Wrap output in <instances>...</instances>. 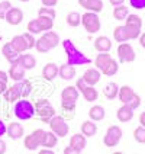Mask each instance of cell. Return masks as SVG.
<instances>
[{
  "instance_id": "obj_27",
  "label": "cell",
  "mask_w": 145,
  "mask_h": 154,
  "mask_svg": "<svg viewBox=\"0 0 145 154\" xmlns=\"http://www.w3.org/2000/svg\"><path fill=\"white\" fill-rule=\"evenodd\" d=\"M118 92H119V87L116 83H107V85L104 86V89H103V94H104V97L106 99H109V100H113V99H116L118 97Z\"/></svg>"
},
{
  "instance_id": "obj_19",
  "label": "cell",
  "mask_w": 145,
  "mask_h": 154,
  "mask_svg": "<svg viewBox=\"0 0 145 154\" xmlns=\"http://www.w3.org/2000/svg\"><path fill=\"white\" fill-rule=\"evenodd\" d=\"M2 54L5 55V58L10 63V64H13V63H16L17 60H19V52L15 51L13 50V47L10 45V42H6L3 47H2Z\"/></svg>"
},
{
  "instance_id": "obj_33",
  "label": "cell",
  "mask_w": 145,
  "mask_h": 154,
  "mask_svg": "<svg viewBox=\"0 0 145 154\" xmlns=\"http://www.w3.org/2000/svg\"><path fill=\"white\" fill-rule=\"evenodd\" d=\"M110 58H112V55L107 54V52H100V54H97L96 58H94V66H96V69L99 70V71H102V69L109 63Z\"/></svg>"
},
{
  "instance_id": "obj_34",
  "label": "cell",
  "mask_w": 145,
  "mask_h": 154,
  "mask_svg": "<svg viewBox=\"0 0 145 154\" xmlns=\"http://www.w3.org/2000/svg\"><path fill=\"white\" fill-rule=\"evenodd\" d=\"M36 22H38V25H39L42 32L51 31L52 26H54V19H51V17H48V16H38L36 17Z\"/></svg>"
},
{
  "instance_id": "obj_28",
  "label": "cell",
  "mask_w": 145,
  "mask_h": 154,
  "mask_svg": "<svg viewBox=\"0 0 145 154\" xmlns=\"http://www.w3.org/2000/svg\"><path fill=\"white\" fill-rule=\"evenodd\" d=\"M118 70H119V64H118V61L115 60V58H110L109 63L103 67L100 73L104 74V76H107V77H112V76H115V74L118 73Z\"/></svg>"
},
{
  "instance_id": "obj_10",
  "label": "cell",
  "mask_w": 145,
  "mask_h": 154,
  "mask_svg": "<svg viewBox=\"0 0 145 154\" xmlns=\"http://www.w3.org/2000/svg\"><path fill=\"white\" fill-rule=\"evenodd\" d=\"M3 96L10 103L17 102L19 99H22V82H16L15 85L8 87V90L3 93Z\"/></svg>"
},
{
  "instance_id": "obj_53",
  "label": "cell",
  "mask_w": 145,
  "mask_h": 154,
  "mask_svg": "<svg viewBox=\"0 0 145 154\" xmlns=\"http://www.w3.org/2000/svg\"><path fill=\"white\" fill-rule=\"evenodd\" d=\"M8 90V83H3V82H0V94H3L5 92Z\"/></svg>"
},
{
  "instance_id": "obj_26",
  "label": "cell",
  "mask_w": 145,
  "mask_h": 154,
  "mask_svg": "<svg viewBox=\"0 0 145 154\" xmlns=\"http://www.w3.org/2000/svg\"><path fill=\"white\" fill-rule=\"evenodd\" d=\"M113 39L119 44L129 41V36H128V32H126L125 25H119L115 28V31H113Z\"/></svg>"
},
{
  "instance_id": "obj_38",
  "label": "cell",
  "mask_w": 145,
  "mask_h": 154,
  "mask_svg": "<svg viewBox=\"0 0 145 154\" xmlns=\"http://www.w3.org/2000/svg\"><path fill=\"white\" fill-rule=\"evenodd\" d=\"M134 138H135V141L137 143H139V144H145V128L144 127H138V128H135V131H134Z\"/></svg>"
},
{
  "instance_id": "obj_17",
  "label": "cell",
  "mask_w": 145,
  "mask_h": 154,
  "mask_svg": "<svg viewBox=\"0 0 145 154\" xmlns=\"http://www.w3.org/2000/svg\"><path fill=\"white\" fill-rule=\"evenodd\" d=\"M6 134H8V137H10L12 140L22 138L23 137V127H22V124H19V122H10L8 125Z\"/></svg>"
},
{
  "instance_id": "obj_56",
  "label": "cell",
  "mask_w": 145,
  "mask_h": 154,
  "mask_svg": "<svg viewBox=\"0 0 145 154\" xmlns=\"http://www.w3.org/2000/svg\"><path fill=\"white\" fill-rule=\"evenodd\" d=\"M139 44H141V47H142V48H145V32L139 35Z\"/></svg>"
},
{
  "instance_id": "obj_30",
  "label": "cell",
  "mask_w": 145,
  "mask_h": 154,
  "mask_svg": "<svg viewBox=\"0 0 145 154\" xmlns=\"http://www.w3.org/2000/svg\"><path fill=\"white\" fill-rule=\"evenodd\" d=\"M42 38L45 39V42L48 44V47H50V50L52 48H55L58 44H60V36L57 32H54V31H48V32H44Z\"/></svg>"
},
{
  "instance_id": "obj_42",
  "label": "cell",
  "mask_w": 145,
  "mask_h": 154,
  "mask_svg": "<svg viewBox=\"0 0 145 154\" xmlns=\"http://www.w3.org/2000/svg\"><path fill=\"white\" fill-rule=\"evenodd\" d=\"M22 36H23V39H25V44H26V48H28V50L35 48V42H36V39H35L34 35L29 34V32H25Z\"/></svg>"
},
{
  "instance_id": "obj_18",
  "label": "cell",
  "mask_w": 145,
  "mask_h": 154,
  "mask_svg": "<svg viewBox=\"0 0 145 154\" xmlns=\"http://www.w3.org/2000/svg\"><path fill=\"white\" fill-rule=\"evenodd\" d=\"M94 50L99 52H109L112 50V41L107 36H97L94 39Z\"/></svg>"
},
{
  "instance_id": "obj_11",
  "label": "cell",
  "mask_w": 145,
  "mask_h": 154,
  "mask_svg": "<svg viewBox=\"0 0 145 154\" xmlns=\"http://www.w3.org/2000/svg\"><path fill=\"white\" fill-rule=\"evenodd\" d=\"M68 146L71 147V150L74 153H81L86 148V146H87V140H86V137L83 134H74L70 138Z\"/></svg>"
},
{
  "instance_id": "obj_29",
  "label": "cell",
  "mask_w": 145,
  "mask_h": 154,
  "mask_svg": "<svg viewBox=\"0 0 145 154\" xmlns=\"http://www.w3.org/2000/svg\"><path fill=\"white\" fill-rule=\"evenodd\" d=\"M57 143H58V137H57L54 132H51V131H50V132H45L42 143H41V147L52 150L54 147L57 146Z\"/></svg>"
},
{
  "instance_id": "obj_15",
  "label": "cell",
  "mask_w": 145,
  "mask_h": 154,
  "mask_svg": "<svg viewBox=\"0 0 145 154\" xmlns=\"http://www.w3.org/2000/svg\"><path fill=\"white\" fill-rule=\"evenodd\" d=\"M61 113L60 116H62L64 119H73L76 116V102H65L61 100Z\"/></svg>"
},
{
  "instance_id": "obj_23",
  "label": "cell",
  "mask_w": 145,
  "mask_h": 154,
  "mask_svg": "<svg viewBox=\"0 0 145 154\" xmlns=\"http://www.w3.org/2000/svg\"><path fill=\"white\" fill-rule=\"evenodd\" d=\"M104 115H106V111H104V108L100 106V105H94L90 108V111H89V118L90 121H93V122H97V121H102L104 118Z\"/></svg>"
},
{
  "instance_id": "obj_20",
  "label": "cell",
  "mask_w": 145,
  "mask_h": 154,
  "mask_svg": "<svg viewBox=\"0 0 145 154\" xmlns=\"http://www.w3.org/2000/svg\"><path fill=\"white\" fill-rule=\"evenodd\" d=\"M116 118L119 122H129L134 118V109H131L128 105H122L116 111Z\"/></svg>"
},
{
  "instance_id": "obj_35",
  "label": "cell",
  "mask_w": 145,
  "mask_h": 154,
  "mask_svg": "<svg viewBox=\"0 0 145 154\" xmlns=\"http://www.w3.org/2000/svg\"><path fill=\"white\" fill-rule=\"evenodd\" d=\"M129 15V9L126 6H123V5H120V6H115L113 9V17L116 19V20H125Z\"/></svg>"
},
{
  "instance_id": "obj_46",
  "label": "cell",
  "mask_w": 145,
  "mask_h": 154,
  "mask_svg": "<svg viewBox=\"0 0 145 154\" xmlns=\"http://www.w3.org/2000/svg\"><path fill=\"white\" fill-rule=\"evenodd\" d=\"M129 5L134 9H145V0H129Z\"/></svg>"
},
{
  "instance_id": "obj_39",
  "label": "cell",
  "mask_w": 145,
  "mask_h": 154,
  "mask_svg": "<svg viewBox=\"0 0 145 154\" xmlns=\"http://www.w3.org/2000/svg\"><path fill=\"white\" fill-rule=\"evenodd\" d=\"M35 48H36V51L41 52V54H45V52L50 51V47H48V44L45 42V39H44L42 36H41L39 39H36V42H35Z\"/></svg>"
},
{
  "instance_id": "obj_51",
  "label": "cell",
  "mask_w": 145,
  "mask_h": 154,
  "mask_svg": "<svg viewBox=\"0 0 145 154\" xmlns=\"http://www.w3.org/2000/svg\"><path fill=\"white\" fill-rule=\"evenodd\" d=\"M8 80H9V74L0 70V82H3V83H8Z\"/></svg>"
},
{
  "instance_id": "obj_7",
  "label": "cell",
  "mask_w": 145,
  "mask_h": 154,
  "mask_svg": "<svg viewBox=\"0 0 145 154\" xmlns=\"http://www.w3.org/2000/svg\"><path fill=\"white\" fill-rule=\"evenodd\" d=\"M45 132H47V131L38 128V129H35V131H32L29 135H26L25 141H23L26 150L34 151V150H36V148H39V147H41V143H42V140H44Z\"/></svg>"
},
{
  "instance_id": "obj_14",
  "label": "cell",
  "mask_w": 145,
  "mask_h": 154,
  "mask_svg": "<svg viewBox=\"0 0 145 154\" xmlns=\"http://www.w3.org/2000/svg\"><path fill=\"white\" fill-rule=\"evenodd\" d=\"M100 76L102 73L97 69H87L83 74V80L87 83V86H96L100 82Z\"/></svg>"
},
{
  "instance_id": "obj_5",
  "label": "cell",
  "mask_w": 145,
  "mask_h": 154,
  "mask_svg": "<svg viewBox=\"0 0 145 154\" xmlns=\"http://www.w3.org/2000/svg\"><path fill=\"white\" fill-rule=\"evenodd\" d=\"M81 23H83V28L89 34H96L100 31V19L97 16V13H93V12H86L81 16Z\"/></svg>"
},
{
  "instance_id": "obj_21",
  "label": "cell",
  "mask_w": 145,
  "mask_h": 154,
  "mask_svg": "<svg viewBox=\"0 0 145 154\" xmlns=\"http://www.w3.org/2000/svg\"><path fill=\"white\" fill-rule=\"evenodd\" d=\"M57 76H58V66H57V64H54V63H48V64H45V66H44L42 77L45 79V80L51 82V80H54Z\"/></svg>"
},
{
  "instance_id": "obj_58",
  "label": "cell",
  "mask_w": 145,
  "mask_h": 154,
  "mask_svg": "<svg viewBox=\"0 0 145 154\" xmlns=\"http://www.w3.org/2000/svg\"><path fill=\"white\" fill-rule=\"evenodd\" d=\"M112 154H123L122 151H115V153H112Z\"/></svg>"
},
{
  "instance_id": "obj_1",
  "label": "cell",
  "mask_w": 145,
  "mask_h": 154,
  "mask_svg": "<svg viewBox=\"0 0 145 154\" xmlns=\"http://www.w3.org/2000/svg\"><path fill=\"white\" fill-rule=\"evenodd\" d=\"M62 48L67 52V64H70V66H84V64L92 63V60L89 57H86L83 52L78 51L70 39L62 41Z\"/></svg>"
},
{
  "instance_id": "obj_48",
  "label": "cell",
  "mask_w": 145,
  "mask_h": 154,
  "mask_svg": "<svg viewBox=\"0 0 145 154\" xmlns=\"http://www.w3.org/2000/svg\"><path fill=\"white\" fill-rule=\"evenodd\" d=\"M42 2V6L45 8H54L58 5V0H41Z\"/></svg>"
},
{
  "instance_id": "obj_3",
  "label": "cell",
  "mask_w": 145,
  "mask_h": 154,
  "mask_svg": "<svg viewBox=\"0 0 145 154\" xmlns=\"http://www.w3.org/2000/svg\"><path fill=\"white\" fill-rule=\"evenodd\" d=\"M13 112H15V116L20 121H29L35 116L34 105L29 102V100H26V99H22V100L19 99V100L15 103Z\"/></svg>"
},
{
  "instance_id": "obj_40",
  "label": "cell",
  "mask_w": 145,
  "mask_h": 154,
  "mask_svg": "<svg viewBox=\"0 0 145 154\" xmlns=\"http://www.w3.org/2000/svg\"><path fill=\"white\" fill-rule=\"evenodd\" d=\"M26 29H28V32H29V34H32V35L42 34L41 28H39V25H38V22H36V19H34V20H31V22L28 23V26H26Z\"/></svg>"
},
{
  "instance_id": "obj_45",
  "label": "cell",
  "mask_w": 145,
  "mask_h": 154,
  "mask_svg": "<svg viewBox=\"0 0 145 154\" xmlns=\"http://www.w3.org/2000/svg\"><path fill=\"white\" fill-rule=\"evenodd\" d=\"M38 16H48L51 17V19H55V10L52 8H41L39 9V12H38Z\"/></svg>"
},
{
  "instance_id": "obj_6",
  "label": "cell",
  "mask_w": 145,
  "mask_h": 154,
  "mask_svg": "<svg viewBox=\"0 0 145 154\" xmlns=\"http://www.w3.org/2000/svg\"><path fill=\"white\" fill-rule=\"evenodd\" d=\"M50 128H51V132H54L57 137L60 138H64L65 135H68V124H67V121L64 119L62 116L60 115H55L54 118H52L50 122Z\"/></svg>"
},
{
  "instance_id": "obj_36",
  "label": "cell",
  "mask_w": 145,
  "mask_h": 154,
  "mask_svg": "<svg viewBox=\"0 0 145 154\" xmlns=\"http://www.w3.org/2000/svg\"><path fill=\"white\" fill-rule=\"evenodd\" d=\"M83 94V97H84L87 102H94V100H97V97H99V93H97V90L94 89V86H87L84 90L81 92Z\"/></svg>"
},
{
  "instance_id": "obj_57",
  "label": "cell",
  "mask_w": 145,
  "mask_h": 154,
  "mask_svg": "<svg viewBox=\"0 0 145 154\" xmlns=\"http://www.w3.org/2000/svg\"><path fill=\"white\" fill-rule=\"evenodd\" d=\"M74 153V151H73V150H71V147H65V148H64V154H73Z\"/></svg>"
},
{
  "instance_id": "obj_54",
  "label": "cell",
  "mask_w": 145,
  "mask_h": 154,
  "mask_svg": "<svg viewBox=\"0 0 145 154\" xmlns=\"http://www.w3.org/2000/svg\"><path fill=\"white\" fill-rule=\"evenodd\" d=\"M123 2L125 0H109V3L112 6H120V5H123Z\"/></svg>"
},
{
  "instance_id": "obj_49",
  "label": "cell",
  "mask_w": 145,
  "mask_h": 154,
  "mask_svg": "<svg viewBox=\"0 0 145 154\" xmlns=\"http://www.w3.org/2000/svg\"><path fill=\"white\" fill-rule=\"evenodd\" d=\"M77 2H78V5H80L81 8H84L86 10H87V8L90 6V3H92L93 0H77Z\"/></svg>"
},
{
  "instance_id": "obj_47",
  "label": "cell",
  "mask_w": 145,
  "mask_h": 154,
  "mask_svg": "<svg viewBox=\"0 0 145 154\" xmlns=\"http://www.w3.org/2000/svg\"><path fill=\"white\" fill-rule=\"evenodd\" d=\"M86 87H87V83H86L84 80H83V77H80V79H78V80L76 82V89L78 90V92H80V93H81Z\"/></svg>"
},
{
  "instance_id": "obj_24",
  "label": "cell",
  "mask_w": 145,
  "mask_h": 154,
  "mask_svg": "<svg viewBox=\"0 0 145 154\" xmlns=\"http://www.w3.org/2000/svg\"><path fill=\"white\" fill-rule=\"evenodd\" d=\"M134 94H135V92H134V89L131 86H122V87H119L118 97H119V100L122 102V105H126Z\"/></svg>"
},
{
  "instance_id": "obj_4",
  "label": "cell",
  "mask_w": 145,
  "mask_h": 154,
  "mask_svg": "<svg viewBox=\"0 0 145 154\" xmlns=\"http://www.w3.org/2000/svg\"><path fill=\"white\" fill-rule=\"evenodd\" d=\"M125 28H126L129 39H137L141 35L142 19L138 15H128V17L125 19Z\"/></svg>"
},
{
  "instance_id": "obj_2",
  "label": "cell",
  "mask_w": 145,
  "mask_h": 154,
  "mask_svg": "<svg viewBox=\"0 0 145 154\" xmlns=\"http://www.w3.org/2000/svg\"><path fill=\"white\" fill-rule=\"evenodd\" d=\"M34 108H35V115L42 121V122H45V124H48V122L57 115V111L54 109V106L51 105V102L47 100V99L36 100L34 105Z\"/></svg>"
},
{
  "instance_id": "obj_55",
  "label": "cell",
  "mask_w": 145,
  "mask_h": 154,
  "mask_svg": "<svg viewBox=\"0 0 145 154\" xmlns=\"http://www.w3.org/2000/svg\"><path fill=\"white\" fill-rule=\"evenodd\" d=\"M139 124H141V127L145 128V112H142V113L139 115Z\"/></svg>"
},
{
  "instance_id": "obj_9",
  "label": "cell",
  "mask_w": 145,
  "mask_h": 154,
  "mask_svg": "<svg viewBox=\"0 0 145 154\" xmlns=\"http://www.w3.org/2000/svg\"><path fill=\"white\" fill-rule=\"evenodd\" d=\"M118 58H119V63H134L135 61L137 55L131 44L122 42L118 45Z\"/></svg>"
},
{
  "instance_id": "obj_12",
  "label": "cell",
  "mask_w": 145,
  "mask_h": 154,
  "mask_svg": "<svg viewBox=\"0 0 145 154\" xmlns=\"http://www.w3.org/2000/svg\"><path fill=\"white\" fill-rule=\"evenodd\" d=\"M25 71L26 70L20 66V63L17 60L16 63L10 64V69H9V71H8L9 79H12V80H15V82H22V80H25Z\"/></svg>"
},
{
  "instance_id": "obj_13",
  "label": "cell",
  "mask_w": 145,
  "mask_h": 154,
  "mask_svg": "<svg viewBox=\"0 0 145 154\" xmlns=\"http://www.w3.org/2000/svg\"><path fill=\"white\" fill-rule=\"evenodd\" d=\"M6 22H8L9 25H13V26H16L19 25L22 20H23V12L20 10L19 8H12L9 9V12L6 13Z\"/></svg>"
},
{
  "instance_id": "obj_32",
  "label": "cell",
  "mask_w": 145,
  "mask_h": 154,
  "mask_svg": "<svg viewBox=\"0 0 145 154\" xmlns=\"http://www.w3.org/2000/svg\"><path fill=\"white\" fill-rule=\"evenodd\" d=\"M96 132H97V125L94 124L93 121H84V122L81 124V134H83L86 138L93 137Z\"/></svg>"
},
{
  "instance_id": "obj_25",
  "label": "cell",
  "mask_w": 145,
  "mask_h": 154,
  "mask_svg": "<svg viewBox=\"0 0 145 154\" xmlns=\"http://www.w3.org/2000/svg\"><path fill=\"white\" fill-rule=\"evenodd\" d=\"M19 63L25 70H32L36 66V60L32 54H20L19 55Z\"/></svg>"
},
{
  "instance_id": "obj_22",
  "label": "cell",
  "mask_w": 145,
  "mask_h": 154,
  "mask_svg": "<svg viewBox=\"0 0 145 154\" xmlns=\"http://www.w3.org/2000/svg\"><path fill=\"white\" fill-rule=\"evenodd\" d=\"M58 74H60L62 80H73L76 77V69H74V66H70V64L65 63V64L60 66Z\"/></svg>"
},
{
  "instance_id": "obj_52",
  "label": "cell",
  "mask_w": 145,
  "mask_h": 154,
  "mask_svg": "<svg viewBox=\"0 0 145 154\" xmlns=\"http://www.w3.org/2000/svg\"><path fill=\"white\" fill-rule=\"evenodd\" d=\"M6 153V143L0 138V154H5Z\"/></svg>"
},
{
  "instance_id": "obj_41",
  "label": "cell",
  "mask_w": 145,
  "mask_h": 154,
  "mask_svg": "<svg viewBox=\"0 0 145 154\" xmlns=\"http://www.w3.org/2000/svg\"><path fill=\"white\" fill-rule=\"evenodd\" d=\"M31 92H32V83H31L28 79L22 80V97L26 99V97L31 94Z\"/></svg>"
},
{
  "instance_id": "obj_50",
  "label": "cell",
  "mask_w": 145,
  "mask_h": 154,
  "mask_svg": "<svg viewBox=\"0 0 145 154\" xmlns=\"http://www.w3.org/2000/svg\"><path fill=\"white\" fill-rule=\"evenodd\" d=\"M6 129H8V127H6V124L3 122V121L0 119V138L3 137L5 134H6Z\"/></svg>"
},
{
  "instance_id": "obj_37",
  "label": "cell",
  "mask_w": 145,
  "mask_h": 154,
  "mask_svg": "<svg viewBox=\"0 0 145 154\" xmlns=\"http://www.w3.org/2000/svg\"><path fill=\"white\" fill-rule=\"evenodd\" d=\"M67 23L71 28H77V26L81 25V15L78 12H71L67 15Z\"/></svg>"
},
{
  "instance_id": "obj_31",
  "label": "cell",
  "mask_w": 145,
  "mask_h": 154,
  "mask_svg": "<svg viewBox=\"0 0 145 154\" xmlns=\"http://www.w3.org/2000/svg\"><path fill=\"white\" fill-rule=\"evenodd\" d=\"M10 45H12V47H13V50L17 51L19 54L28 51L26 44H25V39H23V36H22V35H16V36H13V38H12V41H10Z\"/></svg>"
},
{
  "instance_id": "obj_60",
  "label": "cell",
  "mask_w": 145,
  "mask_h": 154,
  "mask_svg": "<svg viewBox=\"0 0 145 154\" xmlns=\"http://www.w3.org/2000/svg\"><path fill=\"white\" fill-rule=\"evenodd\" d=\"M73 154H81V153H73Z\"/></svg>"
},
{
  "instance_id": "obj_43",
  "label": "cell",
  "mask_w": 145,
  "mask_h": 154,
  "mask_svg": "<svg viewBox=\"0 0 145 154\" xmlns=\"http://www.w3.org/2000/svg\"><path fill=\"white\" fill-rule=\"evenodd\" d=\"M10 8H12V3H10L9 0L0 2V19H5V17H6V13L9 12Z\"/></svg>"
},
{
  "instance_id": "obj_8",
  "label": "cell",
  "mask_w": 145,
  "mask_h": 154,
  "mask_svg": "<svg viewBox=\"0 0 145 154\" xmlns=\"http://www.w3.org/2000/svg\"><path fill=\"white\" fill-rule=\"evenodd\" d=\"M120 138H122V128L118 125H110L103 137V144L106 147H116L119 144Z\"/></svg>"
},
{
  "instance_id": "obj_16",
  "label": "cell",
  "mask_w": 145,
  "mask_h": 154,
  "mask_svg": "<svg viewBox=\"0 0 145 154\" xmlns=\"http://www.w3.org/2000/svg\"><path fill=\"white\" fill-rule=\"evenodd\" d=\"M80 96V92L76 89V86H67L62 89L61 92V100H65V102H77Z\"/></svg>"
},
{
  "instance_id": "obj_59",
  "label": "cell",
  "mask_w": 145,
  "mask_h": 154,
  "mask_svg": "<svg viewBox=\"0 0 145 154\" xmlns=\"http://www.w3.org/2000/svg\"><path fill=\"white\" fill-rule=\"evenodd\" d=\"M19 2H23V3H26V2H29V0H19Z\"/></svg>"
},
{
  "instance_id": "obj_44",
  "label": "cell",
  "mask_w": 145,
  "mask_h": 154,
  "mask_svg": "<svg viewBox=\"0 0 145 154\" xmlns=\"http://www.w3.org/2000/svg\"><path fill=\"white\" fill-rule=\"evenodd\" d=\"M126 105H128L131 109H134V111H135V109H138V108L141 106V96L135 93L132 97H131V100H129Z\"/></svg>"
}]
</instances>
